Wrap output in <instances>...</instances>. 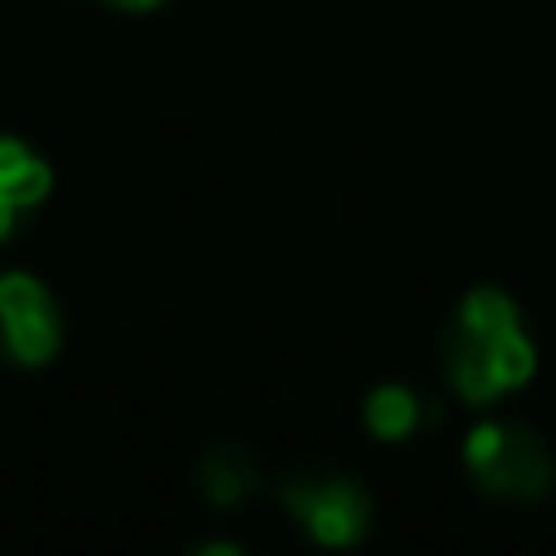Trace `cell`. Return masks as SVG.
<instances>
[{
    "mask_svg": "<svg viewBox=\"0 0 556 556\" xmlns=\"http://www.w3.org/2000/svg\"><path fill=\"white\" fill-rule=\"evenodd\" d=\"M444 371L464 405H493L538 376V342L503 288L479 283L459 298L444 323Z\"/></svg>",
    "mask_w": 556,
    "mask_h": 556,
    "instance_id": "obj_1",
    "label": "cell"
},
{
    "mask_svg": "<svg viewBox=\"0 0 556 556\" xmlns=\"http://www.w3.org/2000/svg\"><path fill=\"white\" fill-rule=\"evenodd\" d=\"M464 469L498 503H538L556 483V459L547 440L522 420H483L479 430H469Z\"/></svg>",
    "mask_w": 556,
    "mask_h": 556,
    "instance_id": "obj_2",
    "label": "cell"
},
{
    "mask_svg": "<svg viewBox=\"0 0 556 556\" xmlns=\"http://www.w3.org/2000/svg\"><path fill=\"white\" fill-rule=\"evenodd\" d=\"M283 508L317 547H356L371 532V493L337 469H298L283 479Z\"/></svg>",
    "mask_w": 556,
    "mask_h": 556,
    "instance_id": "obj_3",
    "label": "cell"
},
{
    "mask_svg": "<svg viewBox=\"0 0 556 556\" xmlns=\"http://www.w3.org/2000/svg\"><path fill=\"white\" fill-rule=\"evenodd\" d=\"M59 352V307L29 274H0V356L15 366H45Z\"/></svg>",
    "mask_w": 556,
    "mask_h": 556,
    "instance_id": "obj_4",
    "label": "cell"
},
{
    "mask_svg": "<svg viewBox=\"0 0 556 556\" xmlns=\"http://www.w3.org/2000/svg\"><path fill=\"white\" fill-rule=\"evenodd\" d=\"M362 420L381 444H401V440H415L425 425H434V405L425 401L415 386L386 381V386H376V391L366 395Z\"/></svg>",
    "mask_w": 556,
    "mask_h": 556,
    "instance_id": "obj_5",
    "label": "cell"
},
{
    "mask_svg": "<svg viewBox=\"0 0 556 556\" xmlns=\"http://www.w3.org/2000/svg\"><path fill=\"white\" fill-rule=\"evenodd\" d=\"M49 195V166L29 147L0 137V240L15 230L20 211H35Z\"/></svg>",
    "mask_w": 556,
    "mask_h": 556,
    "instance_id": "obj_6",
    "label": "cell"
},
{
    "mask_svg": "<svg viewBox=\"0 0 556 556\" xmlns=\"http://www.w3.org/2000/svg\"><path fill=\"white\" fill-rule=\"evenodd\" d=\"M195 479H201V493L215 503V508H235V503H244L264 483V469L244 444L225 440V444H211V450L201 454Z\"/></svg>",
    "mask_w": 556,
    "mask_h": 556,
    "instance_id": "obj_7",
    "label": "cell"
},
{
    "mask_svg": "<svg viewBox=\"0 0 556 556\" xmlns=\"http://www.w3.org/2000/svg\"><path fill=\"white\" fill-rule=\"evenodd\" d=\"M103 5L127 10V15H142V10H156V5H162V0H103Z\"/></svg>",
    "mask_w": 556,
    "mask_h": 556,
    "instance_id": "obj_8",
    "label": "cell"
}]
</instances>
